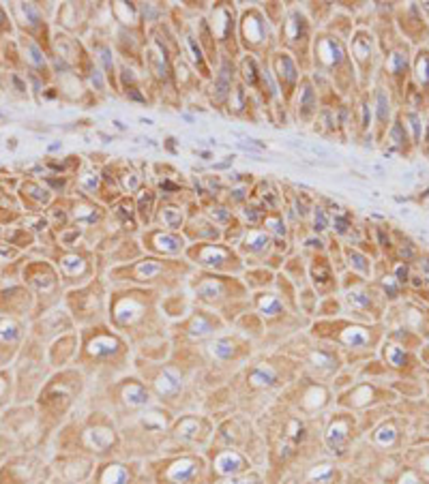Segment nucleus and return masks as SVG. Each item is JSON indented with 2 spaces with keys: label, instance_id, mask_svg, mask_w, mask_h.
<instances>
[{
  "label": "nucleus",
  "instance_id": "1",
  "mask_svg": "<svg viewBox=\"0 0 429 484\" xmlns=\"http://www.w3.org/2000/svg\"><path fill=\"white\" fill-rule=\"evenodd\" d=\"M320 54H322V60L326 64H333V62L339 60V56H342V47H339V43H335L333 39H324L320 45Z\"/></svg>",
  "mask_w": 429,
  "mask_h": 484
},
{
  "label": "nucleus",
  "instance_id": "2",
  "mask_svg": "<svg viewBox=\"0 0 429 484\" xmlns=\"http://www.w3.org/2000/svg\"><path fill=\"white\" fill-rule=\"evenodd\" d=\"M275 379H277L275 371L266 369V367H257V369L251 371V375H249V381L256 383V386H270V383H275Z\"/></svg>",
  "mask_w": 429,
  "mask_h": 484
},
{
  "label": "nucleus",
  "instance_id": "3",
  "mask_svg": "<svg viewBox=\"0 0 429 484\" xmlns=\"http://www.w3.org/2000/svg\"><path fill=\"white\" fill-rule=\"evenodd\" d=\"M180 388V381H178V377H174L170 371H166L161 377H159V381H157V390H159L161 394H172V392H176Z\"/></svg>",
  "mask_w": 429,
  "mask_h": 484
},
{
  "label": "nucleus",
  "instance_id": "4",
  "mask_svg": "<svg viewBox=\"0 0 429 484\" xmlns=\"http://www.w3.org/2000/svg\"><path fill=\"white\" fill-rule=\"evenodd\" d=\"M116 341L112 339V336H99V339H95V343H92V353L95 356H103V353H112L116 350Z\"/></svg>",
  "mask_w": 429,
  "mask_h": 484
},
{
  "label": "nucleus",
  "instance_id": "5",
  "mask_svg": "<svg viewBox=\"0 0 429 484\" xmlns=\"http://www.w3.org/2000/svg\"><path fill=\"white\" fill-rule=\"evenodd\" d=\"M232 465H236V467L240 469L243 467V458L238 457V454L234 452H226L219 457V461H217V467H219V471H234Z\"/></svg>",
  "mask_w": 429,
  "mask_h": 484
},
{
  "label": "nucleus",
  "instance_id": "6",
  "mask_svg": "<svg viewBox=\"0 0 429 484\" xmlns=\"http://www.w3.org/2000/svg\"><path fill=\"white\" fill-rule=\"evenodd\" d=\"M345 437V427L343 424H333L331 427V430H328V435H326V441H328V446L333 448H339V444H342V439Z\"/></svg>",
  "mask_w": 429,
  "mask_h": 484
},
{
  "label": "nucleus",
  "instance_id": "7",
  "mask_svg": "<svg viewBox=\"0 0 429 484\" xmlns=\"http://www.w3.org/2000/svg\"><path fill=\"white\" fill-rule=\"evenodd\" d=\"M210 350H213V353L217 358H230L232 353H234V345H232V341H226V339H221V341H215L213 345H210Z\"/></svg>",
  "mask_w": 429,
  "mask_h": 484
},
{
  "label": "nucleus",
  "instance_id": "8",
  "mask_svg": "<svg viewBox=\"0 0 429 484\" xmlns=\"http://www.w3.org/2000/svg\"><path fill=\"white\" fill-rule=\"evenodd\" d=\"M125 397L129 401V405H144L148 401V394L144 392L142 386H131L129 390L125 392Z\"/></svg>",
  "mask_w": 429,
  "mask_h": 484
},
{
  "label": "nucleus",
  "instance_id": "9",
  "mask_svg": "<svg viewBox=\"0 0 429 484\" xmlns=\"http://www.w3.org/2000/svg\"><path fill=\"white\" fill-rule=\"evenodd\" d=\"M226 255H228L226 249H215V246H208V249H204V253H202V262L204 264H219Z\"/></svg>",
  "mask_w": 429,
  "mask_h": 484
},
{
  "label": "nucleus",
  "instance_id": "10",
  "mask_svg": "<svg viewBox=\"0 0 429 484\" xmlns=\"http://www.w3.org/2000/svg\"><path fill=\"white\" fill-rule=\"evenodd\" d=\"M157 242H159V249L161 251H168V253H174V251H178L180 249V242L178 238H174V236H159L157 238Z\"/></svg>",
  "mask_w": 429,
  "mask_h": 484
},
{
  "label": "nucleus",
  "instance_id": "11",
  "mask_svg": "<svg viewBox=\"0 0 429 484\" xmlns=\"http://www.w3.org/2000/svg\"><path fill=\"white\" fill-rule=\"evenodd\" d=\"M161 216H163V223H166L168 227H178L180 221H183V215H180V210H176V208H166Z\"/></svg>",
  "mask_w": 429,
  "mask_h": 484
},
{
  "label": "nucleus",
  "instance_id": "12",
  "mask_svg": "<svg viewBox=\"0 0 429 484\" xmlns=\"http://www.w3.org/2000/svg\"><path fill=\"white\" fill-rule=\"evenodd\" d=\"M266 242H268L266 234H257V232H254V234L247 236V246H249V249H254V251H262L264 246H266Z\"/></svg>",
  "mask_w": 429,
  "mask_h": 484
},
{
  "label": "nucleus",
  "instance_id": "13",
  "mask_svg": "<svg viewBox=\"0 0 429 484\" xmlns=\"http://www.w3.org/2000/svg\"><path fill=\"white\" fill-rule=\"evenodd\" d=\"M260 309H262V311H266L268 315H273V313H279L281 304H279V300H277V298L266 296V298H262V300H260Z\"/></svg>",
  "mask_w": 429,
  "mask_h": 484
},
{
  "label": "nucleus",
  "instance_id": "14",
  "mask_svg": "<svg viewBox=\"0 0 429 484\" xmlns=\"http://www.w3.org/2000/svg\"><path fill=\"white\" fill-rule=\"evenodd\" d=\"M301 108H303L305 114L311 111V108H314V92H311L309 86H305L303 92H301Z\"/></svg>",
  "mask_w": 429,
  "mask_h": 484
},
{
  "label": "nucleus",
  "instance_id": "15",
  "mask_svg": "<svg viewBox=\"0 0 429 484\" xmlns=\"http://www.w3.org/2000/svg\"><path fill=\"white\" fill-rule=\"evenodd\" d=\"M277 67H279V71H281V75H286L287 80H294V67H292V62H290V58H279L277 60Z\"/></svg>",
  "mask_w": 429,
  "mask_h": 484
},
{
  "label": "nucleus",
  "instance_id": "16",
  "mask_svg": "<svg viewBox=\"0 0 429 484\" xmlns=\"http://www.w3.org/2000/svg\"><path fill=\"white\" fill-rule=\"evenodd\" d=\"M196 429H198V424H196V420H183V424H178V435H183V437H191L193 433H196Z\"/></svg>",
  "mask_w": 429,
  "mask_h": 484
},
{
  "label": "nucleus",
  "instance_id": "17",
  "mask_svg": "<svg viewBox=\"0 0 429 484\" xmlns=\"http://www.w3.org/2000/svg\"><path fill=\"white\" fill-rule=\"evenodd\" d=\"M155 272H159V264H152V262H146L140 266V274H146V279L152 276Z\"/></svg>",
  "mask_w": 429,
  "mask_h": 484
},
{
  "label": "nucleus",
  "instance_id": "18",
  "mask_svg": "<svg viewBox=\"0 0 429 484\" xmlns=\"http://www.w3.org/2000/svg\"><path fill=\"white\" fill-rule=\"evenodd\" d=\"M249 28H251V34H249L251 41H260V34H257V22H256V20H249V17H247L245 30H249Z\"/></svg>",
  "mask_w": 429,
  "mask_h": 484
},
{
  "label": "nucleus",
  "instance_id": "19",
  "mask_svg": "<svg viewBox=\"0 0 429 484\" xmlns=\"http://www.w3.org/2000/svg\"><path fill=\"white\" fill-rule=\"evenodd\" d=\"M243 71H245V78L251 81V84H256V73H254V62L251 60H247L245 64H243Z\"/></svg>",
  "mask_w": 429,
  "mask_h": 484
},
{
  "label": "nucleus",
  "instance_id": "20",
  "mask_svg": "<svg viewBox=\"0 0 429 484\" xmlns=\"http://www.w3.org/2000/svg\"><path fill=\"white\" fill-rule=\"evenodd\" d=\"M266 225L273 229L275 234H284V227H281V221L275 219V216H270V219H266Z\"/></svg>",
  "mask_w": 429,
  "mask_h": 484
},
{
  "label": "nucleus",
  "instance_id": "21",
  "mask_svg": "<svg viewBox=\"0 0 429 484\" xmlns=\"http://www.w3.org/2000/svg\"><path fill=\"white\" fill-rule=\"evenodd\" d=\"M324 227H326V216H324V212L318 208L315 210V229L320 232V229H324Z\"/></svg>",
  "mask_w": 429,
  "mask_h": 484
},
{
  "label": "nucleus",
  "instance_id": "22",
  "mask_svg": "<svg viewBox=\"0 0 429 484\" xmlns=\"http://www.w3.org/2000/svg\"><path fill=\"white\" fill-rule=\"evenodd\" d=\"M311 360H314V362H326V364H331V358L324 356V353H314Z\"/></svg>",
  "mask_w": 429,
  "mask_h": 484
},
{
  "label": "nucleus",
  "instance_id": "23",
  "mask_svg": "<svg viewBox=\"0 0 429 484\" xmlns=\"http://www.w3.org/2000/svg\"><path fill=\"white\" fill-rule=\"evenodd\" d=\"M386 116V108H384V94H380V118Z\"/></svg>",
  "mask_w": 429,
  "mask_h": 484
},
{
  "label": "nucleus",
  "instance_id": "24",
  "mask_svg": "<svg viewBox=\"0 0 429 484\" xmlns=\"http://www.w3.org/2000/svg\"><path fill=\"white\" fill-rule=\"evenodd\" d=\"M337 229H339V232H343V229H345V221L343 219H337Z\"/></svg>",
  "mask_w": 429,
  "mask_h": 484
}]
</instances>
